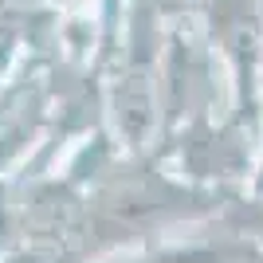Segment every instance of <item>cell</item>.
Here are the masks:
<instances>
[{"label": "cell", "instance_id": "1", "mask_svg": "<svg viewBox=\"0 0 263 263\" xmlns=\"http://www.w3.org/2000/svg\"><path fill=\"white\" fill-rule=\"evenodd\" d=\"M138 263H263V243L255 236H248V232L232 228L228 220L212 216L185 243L154 248Z\"/></svg>", "mask_w": 263, "mask_h": 263}]
</instances>
